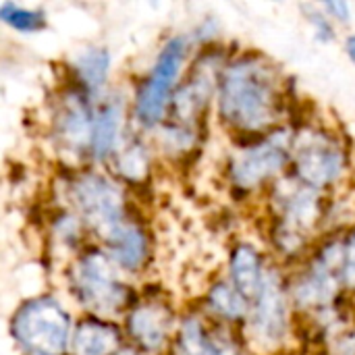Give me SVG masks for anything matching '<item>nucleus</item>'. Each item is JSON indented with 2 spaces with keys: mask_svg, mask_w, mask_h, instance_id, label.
<instances>
[{
  "mask_svg": "<svg viewBox=\"0 0 355 355\" xmlns=\"http://www.w3.org/2000/svg\"><path fill=\"white\" fill-rule=\"evenodd\" d=\"M285 108L283 77L260 54L231 60L218 83L220 119L239 133H262L279 123Z\"/></svg>",
  "mask_w": 355,
  "mask_h": 355,
  "instance_id": "1",
  "label": "nucleus"
},
{
  "mask_svg": "<svg viewBox=\"0 0 355 355\" xmlns=\"http://www.w3.org/2000/svg\"><path fill=\"white\" fill-rule=\"evenodd\" d=\"M10 333L27 355H64L71 349V314L52 295L23 302L10 320Z\"/></svg>",
  "mask_w": 355,
  "mask_h": 355,
  "instance_id": "2",
  "label": "nucleus"
},
{
  "mask_svg": "<svg viewBox=\"0 0 355 355\" xmlns=\"http://www.w3.org/2000/svg\"><path fill=\"white\" fill-rule=\"evenodd\" d=\"M71 289L81 306L110 316L129 302V289L116 275V264L102 250H87L71 266Z\"/></svg>",
  "mask_w": 355,
  "mask_h": 355,
  "instance_id": "3",
  "label": "nucleus"
},
{
  "mask_svg": "<svg viewBox=\"0 0 355 355\" xmlns=\"http://www.w3.org/2000/svg\"><path fill=\"white\" fill-rule=\"evenodd\" d=\"M189 40L185 35L171 37L160 50L152 73L141 83L135 98V119L141 127L154 129L164 121L168 104H173V92L181 69L185 64Z\"/></svg>",
  "mask_w": 355,
  "mask_h": 355,
  "instance_id": "4",
  "label": "nucleus"
},
{
  "mask_svg": "<svg viewBox=\"0 0 355 355\" xmlns=\"http://www.w3.org/2000/svg\"><path fill=\"white\" fill-rule=\"evenodd\" d=\"M291 162L295 179L320 191L343 177L347 158L333 135L318 129H304L293 137Z\"/></svg>",
  "mask_w": 355,
  "mask_h": 355,
  "instance_id": "5",
  "label": "nucleus"
},
{
  "mask_svg": "<svg viewBox=\"0 0 355 355\" xmlns=\"http://www.w3.org/2000/svg\"><path fill=\"white\" fill-rule=\"evenodd\" d=\"M71 202L81 220L106 235L125 220V198L121 187L96 173H83L71 183Z\"/></svg>",
  "mask_w": 355,
  "mask_h": 355,
  "instance_id": "6",
  "label": "nucleus"
},
{
  "mask_svg": "<svg viewBox=\"0 0 355 355\" xmlns=\"http://www.w3.org/2000/svg\"><path fill=\"white\" fill-rule=\"evenodd\" d=\"M293 137L287 131L270 133L258 144L233 156L229 173L231 181L241 189H256L277 177L291 160Z\"/></svg>",
  "mask_w": 355,
  "mask_h": 355,
  "instance_id": "7",
  "label": "nucleus"
},
{
  "mask_svg": "<svg viewBox=\"0 0 355 355\" xmlns=\"http://www.w3.org/2000/svg\"><path fill=\"white\" fill-rule=\"evenodd\" d=\"M252 341L262 349H277L289 335V300L277 270H268L248 316Z\"/></svg>",
  "mask_w": 355,
  "mask_h": 355,
  "instance_id": "8",
  "label": "nucleus"
},
{
  "mask_svg": "<svg viewBox=\"0 0 355 355\" xmlns=\"http://www.w3.org/2000/svg\"><path fill=\"white\" fill-rule=\"evenodd\" d=\"M343 285V241H333L320 250L308 270L293 287V300L302 310L329 308Z\"/></svg>",
  "mask_w": 355,
  "mask_h": 355,
  "instance_id": "9",
  "label": "nucleus"
},
{
  "mask_svg": "<svg viewBox=\"0 0 355 355\" xmlns=\"http://www.w3.org/2000/svg\"><path fill=\"white\" fill-rule=\"evenodd\" d=\"M279 208L281 227L275 233L279 248L287 254H295L304 248L306 237L312 233L318 218L322 216L320 191L297 181L295 187L283 191V196L279 198Z\"/></svg>",
  "mask_w": 355,
  "mask_h": 355,
  "instance_id": "10",
  "label": "nucleus"
},
{
  "mask_svg": "<svg viewBox=\"0 0 355 355\" xmlns=\"http://www.w3.org/2000/svg\"><path fill=\"white\" fill-rule=\"evenodd\" d=\"M171 331L173 312L166 304L146 302L135 306L127 316V333L141 352H160L166 345Z\"/></svg>",
  "mask_w": 355,
  "mask_h": 355,
  "instance_id": "11",
  "label": "nucleus"
},
{
  "mask_svg": "<svg viewBox=\"0 0 355 355\" xmlns=\"http://www.w3.org/2000/svg\"><path fill=\"white\" fill-rule=\"evenodd\" d=\"M87 94H69L56 114V137L69 152H89L94 114L87 104Z\"/></svg>",
  "mask_w": 355,
  "mask_h": 355,
  "instance_id": "12",
  "label": "nucleus"
},
{
  "mask_svg": "<svg viewBox=\"0 0 355 355\" xmlns=\"http://www.w3.org/2000/svg\"><path fill=\"white\" fill-rule=\"evenodd\" d=\"M106 254L123 270H139L150 256V241L146 231L131 220H121L104 235Z\"/></svg>",
  "mask_w": 355,
  "mask_h": 355,
  "instance_id": "13",
  "label": "nucleus"
},
{
  "mask_svg": "<svg viewBox=\"0 0 355 355\" xmlns=\"http://www.w3.org/2000/svg\"><path fill=\"white\" fill-rule=\"evenodd\" d=\"M123 121H125V108H123V100L119 98H110L96 108L92 148H89L94 160L104 162L110 156H114V152L121 148L119 139L123 131Z\"/></svg>",
  "mask_w": 355,
  "mask_h": 355,
  "instance_id": "14",
  "label": "nucleus"
},
{
  "mask_svg": "<svg viewBox=\"0 0 355 355\" xmlns=\"http://www.w3.org/2000/svg\"><path fill=\"white\" fill-rule=\"evenodd\" d=\"M121 349L119 329L100 316L83 318L73 331L71 355H114Z\"/></svg>",
  "mask_w": 355,
  "mask_h": 355,
  "instance_id": "15",
  "label": "nucleus"
},
{
  "mask_svg": "<svg viewBox=\"0 0 355 355\" xmlns=\"http://www.w3.org/2000/svg\"><path fill=\"white\" fill-rule=\"evenodd\" d=\"M268 268H264L260 252L250 243H239L231 252L229 258V277L235 289H239L250 302L256 300V295L262 289V283L266 279Z\"/></svg>",
  "mask_w": 355,
  "mask_h": 355,
  "instance_id": "16",
  "label": "nucleus"
},
{
  "mask_svg": "<svg viewBox=\"0 0 355 355\" xmlns=\"http://www.w3.org/2000/svg\"><path fill=\"white\" fill-rule=\"evenodd\" d=\"M173 355H239L235 345L227 339L216 337L206 329V324L189 316L183 320L177 339H175V349Z\"/></svg>",
  "mask_w": 355,
  "mask_h": 355,
  "instance_id": "17",
  "label": "nucleus"
},
{
  "mask_svg": "<svg viewBox=\"0 0 355 355\" xmlns=\"http://www.w3.org/2000/svg\"><path fill=\"white\" fill-rule=\"evenodd\" d=\"M73 71L83 94H98L106 85L110 73V52L106 48H87L75 58Z\"/></svg>",
  "mask_w": 355,
  "mask_h": 355,
  "instance_id": "18",
  "label": "nucleus"
},
{
  "mask_svg": "<svg viewBox=\"0 0 355 355\" xmlns=\"http://www.w3.org/2000/svg\"><path fill=\"white\" fill-rule=\"evenodd\" d=\"M208 308L210 312L225 320V322H241L248 320L250 310H252V302L233 287V283H216L212 285V289L208 291Z\"/></svg>",
  "mask_w": 355,
  "mask_h": 355,
  "instance_id": "19",
  "label": "nucleus"
},
{
  "mask_svg": "<svg viewBox=\"0 0 355 355\" xmlns=\"http://www.w3.org/2000/svg\"><path fill=\"white\" fill-rule=\"evenodd\" d=\"M114 162H116L114 168L119 171V175L129 181H141L148 175V166H150L146 148L139 141H129L121 146L114 152Z\"/></svg>",
  "mask_w": 355,
  "mask_h": 355,
  "instance_id": "20",
  "label": "nucleus"
},
{
  "mask_svg": "<svg viewBox=\"0 0 355 355\" xmlns=\"http://www.w3.org/2000/svg\"><path fill=\"white\" fill-rule=\"evenodd\" d=\"M0 19L15 31L21 33H35L46 27V12L40 8H27L15 2L0 4Z\"/></svg>",
  "mask_w": 355,
  "mask_h": 355,
  "instance_id": "21",
  "label": "nucleus"
},
{
  "mask_svg": "<svg viewBox=\"0 0 355 355\" xmlns=\"http://www.w3.org/2000/svg\"><path fill=\"white\" fill-rule=\"evenodd\" d=\"M343 285L355 289V229L343 241Z\"/></svg>",
  "mask_w": 355,
  "mask_h": 355,
  "instance_id": "22",
  "label": "nucleus"
},
{
  "mask_svg": "<svg viewBox=\"0 0 355 355\" xmlns=\"http://www.w3.org/2000/svg\"><path fill=\"white\" fill-rule=\"evenodd\" d=\"M304 10L308 12V19H310V23H312L314 29H316V37H320V40H324V42H329V40L335 37V27H333L331 19H329L322 10L308 8V6H304Z\"/></svg>",
  "mask_w": 355,
  "mask_h": 355,
  "instance_id": "23",
  "label": "nucleus"
},
{
  "mask_svg": "<svg viewBox=\"0 0 355 355\" xmlns=\"http://www.w3.org/2000/svg\"><path fill=\"white\" fill-rule=\"evenodd\" d=\"M322 12L329 17V19H335V21H341V23H347L352 19V8L347 2H341V0H333V2H324L322 4Z\"/></svg>",
  "mask_w": 355,
  "mask_h": 355,
  "instance_id": "24",
  "label": "nucleus"
},
{
  "mask_svg": "<svg viewBox=\"0 0 355 355\" xmlns=\"http://www.w3.org/2000/svg\"><path fill=\"white\" fill-rule=\"evenodd\" d=\"M345 50H347V56L352 58V62L355 64V33L345 40Z\"/></svg>",
  "mask_w": 355,
  "mask_h": 355,
  "instance_id": "25",
  "label": "nucleus"
},
{
  "mask_svg": "<svg viewBox=\"0 0 355 355\" xmlns=\"http://www.w3.org/2000/svg\"><path fill=\"white\" fill-rule=\"evenodd\" d=\"M114 355H144L139 349H133V347H123L121 352H116Z\"/></svg>",
  "mask_w": 355,
  "mask_h": 355,
  "instance_id": "26",
  "label": "nucleus"
}]
</instances>
